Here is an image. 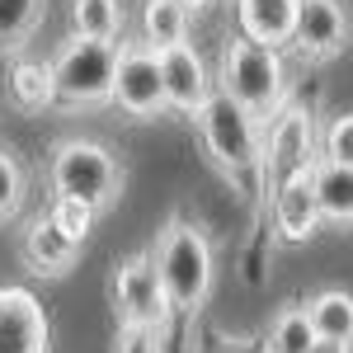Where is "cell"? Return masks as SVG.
<instances>
[{"instance_id":"7","label":"cell","mask_w":353,"mask_h":353,"mask_svg":"<svg viewBox=\"0 0 353 353\" xmlns=\"http://www.w3.org/2000/svg\"><path fill=\"white\" fill-rule=\"evenodd\" d=\"M113 311H118V325H146L161 334L170 330L174 306H170V292H165L151 250H132L113 269Z\"/></svg>"},{"instance_id":"17","label":"cell","mask_w":353,"mask_h":353,"mask_svg":"<svg viewBox=\"0 0 353 353\" xmlns=\"http://www.w3.org/2000/svg\"><path fill=\"white\" fill-rule=\"evenodd\" d=\"M10 94L24 113H43L57 104V76L52 61H33V57H19L10 66Z\"/></svg>"},{"instance_id":"8","label":"cell","mask_w":353,"mask_h":353,"mask_svg":"<svg viewBox=\"0 0 353 353\" xmlns=\"http://www.w3.org/2000/svg\"><path fill=\"white\" fill-rule=\"evenodd\" d=\"M113 109L123 118H132V123H151V118L170 113L161 52H151L146 43H123L118 81H113Z\"/></svg>"},{"instance_id":"11","label":"cell","mask_w":353,"mask_h":353,"mask_svg":"<svg viewBox=\"0 0 353 353\" xmlns=\"http://www.w3.org/2000/svg\"><path fill=\"white\" fill-rule=\"evenodd\" d=\"M161 71H165V99H170V113H184V118L198 123V113L208 109V99L217 94L208 66H203V57H198V48L184 43V48L161 52Z\"/></svg>"},{"instance_id":"23","label":"cell","mask_w":353,"mask_h":353,"mask_svg":"<svg viewBox=\"0 0 353 353\" xmlns=\"http://www.w3.org/2000/svg\"><path fill=\"white\" fill-rule=\"evenodd\" d=\"M48 212H52V221H57V226H61V231H66L76 245H85L90 226H94V217H99L90 203H76V198H52V208H48Z\"/></svg>"},{"instance_id":"2","label":"cell","mask_w":353,"mask_h":353,"mask_svg":"<svg viewBox=\"0 0 353 353\" xmlns=\"http://www.w3.org/2000/svg\"><path fill=\"white\" fill-rule=\"evenodd\" d=\"M48 179H52V198H76L90 203L94 212H109L123 193V161L104 141L61 137L48 156Z\"/></svg>"},{"instance_id":"26","label":"cell","mask_w":353,"mask_h":353,"mask_svg":"<svg viewBox=\"0 0 353 353\" xmlns=\"http://www.w3.org/2000/svg\"><path fill=\"white\" fill-rule=\"evenodd\" d=\"M311 353H353V344H339V339H316Z\"/></svg>"},{"instance_id":"22","label":"cell","mask_w":353,"mask_h":353,"mask_svg":"<svg viewBox=\"0 0 353 353\" xmlns=\"http://www.w3.org/2000/svg\"><path fill=\"white\" fill-rule=\"evenodd\" d=\"M24 208V165L10 146H0V221H14Z\"/></svg>"},{"instance_id":"14","label":"cell","mask_w":353,"mask_h":353,"mask_svg":"<svg viewBox=\"0 0 353 353\" xmlns=\"http://www.w3.org/2000/svg\"><path fill=\"white\" fill-rule=\"evenodd\" d=\"M297 14H301V0H236V28L250 43H264V48L292 43Z\"/></svg>"},{"instance_id":"9","label":"cell","mask_w":353,"mask_h":353,"mask_svg":"<svg viewBox=\"0 0 353 353\" xmlns=\"http://www.w3.org/2000/svg\"><path fill=\"white\" fill-rule=\"evenodd\" d=\"M52 325L28 288H0V353H48Z\"/></svg>"},{"instance_id":"21","label":"cell","mask_w":353,"mask_h":353,"mask_svg":"<svg viewBox=\"0 0 353 353\" xmlns=\"http://www.w3.org/2000/svg\"><path fill=\"white\" fill-rule=\"evenodd\" d=\"M43 10L48 0H0V57L19 52L33 38V28L43 24Z\"/></svg>"},{"instance_id":"24","label":"cell","mask_w":353,"mask_h":353,"mask_svg":"<svg viewBox=\"0 0 353 353\" xmlns=\"http://www.w3.org/2000/svg\"><path fill=\"white\" fill-rule=\"evenodd\" d=\"M321 161H334V165H349L353 170V113L330 118L325 137H321Z\"/></svg>"},{"instance_id":"5","label":"cell","mask_w":353,"mask_h":353,"mask_svg":"<svg viewBox=\"0 0 353 353\" xmlns=\"http://www.w3.org/2000/svg\"><path fill=\"white\" fill-rule=\"evenodd\" d=\"M118 57H123V43L66 38V43H61V52L52 57L57 104H61V109H94V104H113Z\"/></svg>"},{"instance_id":"4","label":"cell","mask_w":353,"mask_h":353,"mask_svg":"<svg viewBox=\"0 0 353 353\" xmlns=\"http://www.w3.org/2000/svg\"><path fill=\"white\" fill-rule=\"evenodd\" d=\"M198 132H203V146L226 179H241V174H259L264 165V128L259 118L236 104L231 94H212L208 109L198 113Z\"/></svg>"},{"instance_id":"27","label":"cell","mask_w":353,"mask_h":353,"mask_svg":"<svg viewBox=\"0 0 353 353\" xmlns=\"http://www.w3.org/2000/svg\"><path fill=\"white\" fill-rule=\"evenodd\" d=\"M179 5H184V10H189V14H198V10H208V5H212V0H179Z\"/></svg>"},{"instance_id":"12","label":"cell","mask_w":353,"mask_h":353,"mask_svg":"<svg viewBox=\"0 0 353 353\" xmlns=\"http://www.w3.org/2000/svg\"><path fill=\"white\" fill-rule=\"evenodd\" d=\"M19 250H24V264L38 273V278H61V273L76 269V259H81V245L57 226L52 212H38V217L28 221Z\"/></svg>"},{"instance_id":"10","label":"cell","mask_w":353,"mask_h":353,"mask_svg":"<svg viewBox=\"0 0 353 353\" xmlns=\"http://www.w3.org/2000/svg\"><path fill=\"white\" fill-rule=\"evenodd\" d=\"M353 38V14L344 0H301V14H297V43L311 61H330L349 48Z\"/></svg>"},{"instance_id":"3","label":"cell","mask_w":353,"mask_h":353,"mask_svg":"<svg viewBox=\"0 0 353 353\" xmlns=\"http://www.w3.org/2000/svg\"><path fill=\"white\" fill-rule=\"evenodd\" d=\"M217 81H221V94H231L236 104H245L254 118H273V113L288 104V66H283V52L278 48H264V43H250L245 33L226 38Z\"/></svg>"},{"instance_id":"6","label":"cell","mask_w":353,"mask_h":353,"mask_svg":"<svg viewBox=\"0 0 353 353\" xmlns=\"http://www.w3.org/2000/svg\"><path fill=\"white\" fill-rule=\"evenodd\" d=\"M316 118L306 104H283L273 113L269 132H264V165H259V179L264 189H283L288 179H301L316 170Z\"/></svg>"},{"instance_id":"19","label":"cell","mask_w":353,"mask_h":353,"mask_svg":"<svg viewBox=\"0 0 353 353\" xmlns=\"http://www.w3.org/2000/svg\"><path fill=\"white\" fill-rule=\"evenodd\" d=\"M71 28L76 38L94 43H123V5L118 0H71Z\"/></svg>"},{"instance_id":"1","label":"cell","mask_w":353,"mask_h":353,"mask_svg":"<svg viewBox=\"0 0 353 353\" xmlns=\"http://www.w3.org/2000/svg\"><path fill=\"white\" fill-rule=\"evenodd\" d=\"M151 254H156V269H161L174 316H198L212 297V278H217V254H212L208 231L184 212H170Z\"/></svg>"},{"instance_id":"18","label":"cell","mask_w":353,"mask_h":353,"mask_svg":"<svg viewBox=\"0 0 353 353\" xmlns=\"http://www.w3.org/2000/svg\"><path fill=\"white\" fill-rule=\"evenodd\" d=\"M311 311V325L321 339H339V344H353V292L344 288H325L306 301Z\"/></svg>"},{"instance_id":"25","label":"cell","mask_w":353,"mask_h":353,"mask_svg":"<svg viewBox=\"0 0 353 353\" xmlns=\"http://www.w3.org/2000/svg\"><path fill=\"white\" fill-rule=\"evenodd\" d=\"M113 353H165V334L161 330H146V325H118Z\"/></svg>"},{"instance_id":"20","label":"cell","mask_w":353,"mask_h":353,"mask_svg":"<svg viewBox=\"0 0 353 353\" xmlns=\"http://www.w3.org/2000/svg\"><path fill=\"white\" fill-rule=\"evenodd\" d=\"M316 325H311V311L306 306H283L269 325V344L264 353H311L316 349Z\"/></svg>"},{"instance_id":"15","label":"cell","mask_w":353,"mask_h":353,"mask_svg":"<svg viewBox=\"0 0 353 353\" xmlns=\"http://www.w3.org/2000/svg\"><path fill=\"white\" fill-rule=\"evenodd\" d=\"M311 189H316V203H321L325 226L349 231L353 226V170L349 165L316 161V170H311Z\"/></svg>"},{"instance_id":"16","label":"cell","mask_w":353,"mask_h":353,"mask_svg":"<svg viewBox=\"0 0 353 353\" xmlns=\"http://www.w3.org/2000/svg\"><path fill=\"white\" fill-rule=\"evenodd\" d=\"M141 43L151 52H170L189 43V10L179 0H146L141 5Z\"/></svg>"},{"instance_id":"13","label":"cell","mask_w":353,"mask_h":353,"mask_svg":"<svg viewBox=\"0 0 353 353\" xmlns=\"http://www.w3.org/2000/svg\"><path fill=\"white\" fill-rule=\"evenodd\" d=\"M273 226H278L283 241H292V245H306L325 226L321 203H316V189H311V174L288 179L283 189H273Z\"/></svg>"}]
</instances>
